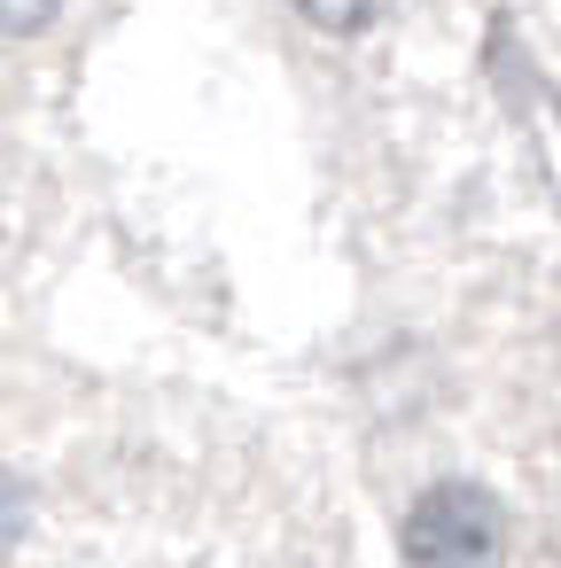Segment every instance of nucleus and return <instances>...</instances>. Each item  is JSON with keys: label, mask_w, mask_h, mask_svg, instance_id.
I'll return each mask as SVG.
<instances>
[{"label": "nucleus", "mask_w": 561, "mask_h": 568, "mask_svg": "<svg viewBox=\"0 0 561 568\" xmlns=\"http://www.w3.org/2000/svg\"><path fill=\"white\" fill-rule=\"evenodd\" d=\"M405 560L413 568H499V506L475 483H437L421 490L405 521Z\"/></svg>", "instance_id": "f257e3e1"}, {"label": "nucleus", "mask_w": 561, "mask_h": 568, "mask_svg": "<svg viewBox=\"0 0 561 568\" xmlns=\"http://www.w3.org/2000/svg\"><path fill=\"white\" fill-rule=\"evenodd\" d=\"M17 529H24V483H17L9 467H0V552L17 545Z\"/></svg>", "instance_id": "20e7f679"}, {"label": "nucleus", "mask_w": 561, "mask_h": 568, "mask_svg": "<svg viewBox=\"0 0 561 568\" xmlns=\"http://www.w3.org/2000/svg\"><path fill=\"white\" fill-rule=\"evenodd\" d=\"M304 9V24H320V32H335V40H351V32H367L390 0H297Z\"/></svg>", "instance_id": "f03ea898"}, {"label": "nucleus", "mask_w": 561, "mask_h": 568, "mask_svg": "<svg viewBox=\"0 0 561 568\" xmlns=\"http://www.w3.org/2000/svg\"><path fill=\"white\" fill-rule=\"evenodd\" d=\"M56 9H63V0H0V32H9V40H24V32H40Z\"/></svg>", "instance_id": "7ed1b4c3"}]
</instances>
